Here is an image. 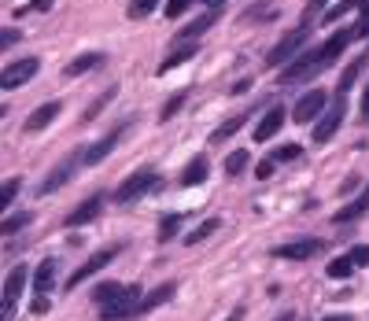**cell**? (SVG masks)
<instances>
[{
	"label": "cell",
	"instance_id": "obj_33",
	"mask_svg": "<svg viewBox=\"0 0 369 321\" xmlns=\"http://www.w3.org/2000/svg\"><path fill=\"white\" fill-rule=\"evenodd\" d=\"M244 170H247V152H233L229 159H225V174L229 177H240Z\"/></svg>",
	"mask_w": 369,
	"mask_h": 321
},
{
	"label": "cell",
	"instance_id": "obj_24",
	"mask_svg": "<svg viewBox=\"0 0 369 321\" xmlns=\"http://www.w3.org/2000/svg\"><path fill=\"white\" fill-rule=\"evenodd\" d=\"M30 222H34V214L23 211V214H8L4 222H0V237H15V233H23Z\"/></svg>",
	"mask_w": 369,
	"mask_h": 321
},
{
	"label": "cell",
	"instance_id": "obj_16",
	"mask_svg": "<svg viewBox=\"0 0 369 321\" xmlns=\"http://www.w3.org/2000/svg\"><path fill=\"white\" fill-rule=\"evenodd\" d=\"M218 15H222V8H207V12H203L200 19H192V23L181 30V41H196L203 30H211L214 23H218Z\"/></svg>",
	"mask_w": 369,
	"mask_h": 321
},
{
	"label": "cell",
	"instance_id": "obj_34",
	"mask_svg": "<svg viewBox=\"0 0 369 321\" xmlns=\"http://www.w3.org/2000/svg\"><path fill=\"white\" fill-rule=\"evenodd\" d=\"M358 4H362V0H340L336 8H329V12H325V23H336V19L347 15V12H351V8H358Z\"/></svg>",
	"mask_w": 369,
	"mask_h": 321
},
{
	"label": "cell",
	"instance_id": "obj_21",
	"mask_svg": "<svg viewBox=\"0 0 369 321\" xmlns=\"http://www.w3.org/2000/svg\"><path fill=\"white\" fill-rule=\"evenodd\" d=\"M26 277H30L26 266H12V270H8V277H4V299H19V295H23Z\"/></svg>",
	"mask_w": 369,
	"mask_h": 321
},
{
	"label": "cell",
	"instance_id": "obj_43",
	"mask_svg": "<svg viewBox=\"0 0 369 321\" xmlns=\"http://www.w3.org/2000/svg\"><path fill=\"white\" fill-rule=\"evenodd\" d=\"M325 4H329V0H310V4H307V15H314V12H318V8H325Z\"/></svg>",
	"mask_w": 369,
	"mask_h": 321
},
{
	"label": "cell",
	"instance_id": "obj_31",
	"mask_svg": "<svg viewBox=\"0 0 369 321\" xmlns=\"http://www.w3.org/2000/svg\"><path fill=\"white\" fill-rule=\"evenodd\" d=\"M218 226H222V222H218V218L203 222V226H196V229H192V233H189V237H184V244H200V240H207V237H211V233H218Z\"/></svg>",
	"mask_w": 369,
	"mask_h": 321
},
{
	"label": "cell",
	"instance_id": "obj_42",
	"mask_svg": "<svg viewBox=\"0 0 369 321\" xmlns=\"http://www.w3.org/2000/svg\"><path fill=\"white\" fill-rule=\"evenodd\" d=\"M30 8H34V12H48L52 0H30Z\"/></svg>",
	"mask_w": 369,
	"mask_h": 321
},
{
	"label": "cell",
	"instance_id": "obj_41",
	"mask_svg": "<svg viewBox=\"0 0 369 321\" xmlns=\"http://www.w3.org/2000/svg\"><path fill=\"white\" fill-rule=\"evenodd\" d=\"M30 310H34V314H48V299H45V295H37V299H34V307H30Z\"/></svg>",
	"mask_w": 369,
	"mask_h": 321
},
{
	"label": "cell",
	"instance_id": "obj_20",
	"mask_svg": "<svg viewBox=\"0 0 369 321\" xmlns=\"http://www.w3.org/2000/svg\"><path fill=\"white\" fill-rule=\"evenodd\" d=\"M207 174H211L207 159H203V155H196L189 166L181 170V185H184V188H192V185H203V181H207Z\"/></svg>",
	"mask_w": 369,
	"mask_h": 321
},
{
	"label": "cell",
	"instance_id": "obj_30",
	"mask_svg": "<svg viewBox=\"0 0 369 321\" xmlns=\"http://www.w3.org/2000/svg\"><path fill=\"white\" fill-rule=\"evenodd\" d=\"M184 100H189V93H184V89H181V93H173L170 100H167V107H162V111H159V119H162V122H170L173 115H178L181 107H184Z\"/></svg>",
	"mask_w": 369,
	"mask_h": 321
},
{
	"label": "cell",
	"instance_id": "obj_36",
	"mask_svg": "<svg viewBox=\"0 0 369 321\" xmlns=\"http://www.w3.org/2000/svg\"><path fill=\"white\" fill-rule=\"evenodd\" d=\"M115 93H118V89H107V93L100 96V100H96V104L89 107V111H85V115H82V122H93V119H96V115H100V111H104V107H107V100H111V96H115Z\"/></svg>",
	"mask_w": 369,
	"mask_h": 321
},
{
	"label": "cell",
	"instance_id": "obj_15",
	"mask_svg": "<svg viewBox=\"0 0 369 321\" xmlns=\"http://www.w3.org/2000/svg\"><path fill=\"white\" fill-rule=\"evenodd\" d=\"M56 270H59L56 259H45V262L34 270V292H37V295H48L52 288H56Z\"/></svg>",
	"mask_w": 369,
	"mask_h": 321
},
{
	"label": "cell",
	"instance_id": "obj_48",
	"mask_svg": "<svg viewBox=\"0 0 369 321\" xmlns=\"http://www.w3.org/2000/svg\"><path fill=\"white\" fill-rule=\"evenodd\" d=\"M362 15H369V0H366V12H362Z\"/></svg>",
	"mask_w": 369,
	"mask_h": 321
},
{
	"label": "cell",
	"instance_id": "obj_27",
	"mask_svg": "<svg viewBox=\"0 0 369 321\" xmlns=\"http://www.w3.org/2000/svg\"><path fill=\"white\" fill-rule=\"evenodd\" d=\"M181 233V214H162V222H159V240L167 244V240H173Z\"/></svg>",
	"mask_w": 369,
	"mask_h": 321
},
{
	"label": "cell",
	"instance_id": "obj_22",
	"mask_svg": "<svg viewBox=\"0 0 369 321\" xmlns=\"http://www.w3.org/2000/svg\"><path fill=\"white\" fill-rule=\"evenodd\" d=\"M247 115H252V111H240V115H233V119H225L218 130L211 133V141H214V144H222V141H229L233 133H240V130H244V122H247Z\"/></svg>",
	"mask_w": 369,
	"mask_h": 321
},
{
	"label": "cell",
	"instance_id": "obj_19",
	"mask_svg": "<svg viewBox=\"0 0 369 321\" xmlns=\"http://www.w3.org/2000/svg\"><path fill=\"white\" fill-rule=\"evenodd\" d=\"M178 295V281H170V284H159L155 292H148L144 299H140V314H148V310H155L162 303H170V299Z\"/></svg>",
	"mask_w": 369,
	"mask_h": 321
},
{
	"label": "cell",
	"instance_id": "obj_11",
	"mask_svg": "<svg viewBox=\"0 0 369 321\" xmlns=\"http://www.w3.org/2000/svg\"><path fill=\"white\" fill-rule=\"evenodd\" d=\"M74 170H78V155H70V159H63V163L52 170V174L41 181V196H56V192L67 185V181L74 177Z\"/></svg>",
	"mask_w": 369,
	"mask_h": 321
},
{
	"label": "cell",
	"instance_id": "obj_7",
	"mask_svg": "<svg viewBox=\"0 0 369 321\" xmlns=\"http://www.w3.org/2000/svg\"><path fill=\"white\" fill-rule=\"evenodd\" d=\"M115 255H118V248H104V251H96V255H89V259H85L78 270L70 273V281H67V292H74V288H78L82 281H89L93 273H100L104 266H111L115 262Z\"/></svg>",
	"mask_w": 369,
	"mask_h": 321
},
{
	"label": "cell",
	"instance_id": "obj_9",
	"mask_svg": "<svg viewBox=\"0 0 369 321\" xmlns=\"http://www.w3.org/2000/svg\"><path fill=\"white\" fill-rule=\"evenodd\" d=\"M325 104H332L329 93H325V89H310L307 96H299V100H296V107H292V119H296V122L318 119V115L325 111Z\"/></svg>",
	"mask_w": 369,
	"mask_h": 321
},
{
	"label": "cell",
	"instance_id": "obj_28",
	"mask_svg": "<svg viewBox=\"0 0 369 321\" xmlns=\"http://www.w3.org/2000/svg\"><path fill=\"white\" fill-rule=\"evenodd\" d=\"M351 273H354V259H351V255H340V259L329 262V277H332V281H343V277H351Z\"/></svg>",
	"mask_w": 369,
	"mask_h": 321
},
{
	"label": "cell",
	"instance_id": "obj_23",
	"mask_svg": "<svg viewBox=\"0 0 369 321\" xmlns=\"http://www.w3.org/2000/svg\"><path fill=\"white\" fill-rule=\"evenodd\" d=\"M196 48H200V45H192V41H184V48H173L170 56L159 63V74H167V70H173V67H181L184 59H192V56H196Z\"/></svg>",
	"mask_w": 369,
	"mask_h": 321
},
{
	"label": "cell",
	"instance_id": "obj_49",
	"mask_svg": "<svg viewBox=\"0 0 369 321\" xmlns=\"http://www.w3.org/2000/svg\"><path fill=\"white\" fill-rule=\"evenodd\" d=\"M281 321H285V318H281Z\"/></svg>",
	"mask_w": 369,
	"mask_h": 321
},
{
	"label": "cell",
	"instance_id": "obj_10",
	"mask_svg": "<svg viewBox=\"0 0 369 321\" xmlns=\"http://www.w3.org/2000/svg\"><path fill=\"white\" fill-rule=\"evenodd\" d=\"M59 111H63V104H59V100H48V104L34 107V111L26 115L23 130H26V133H41V130H45V126H52V122L59 119Z\"/></svg>",
	"mask_w": 369,
	"mask_h": 321
},
{
	"label": "cell",
	"instance_id": "obj_25",
	"mask_svg": "<svg viewBox=\"0 0 369 321\" xmlns=\"http://www.w3.org/2000/svg\"><path fill=\"white\" fill-rule=\"evenodd\" d=\"M366 63H369V52H366V56H358V59L351 63V67H347V70L340 74V85H336V89H340V96H343V93L354 85V78H358V74H362V67H366Z\"/></svg>",
	"mask_w": 369,
	"mask_h": 321
},
{
	"label": "cell",
	"instance_id": "obj_18",
	"mask_svg": "<svg viewBox=\"0 0 369 321\" xmlns=\"http://www.w3.org/2000/svg\"><path fill=\"white\" fill-rule=\"evenodd\" d=\"M100 63H104V56H100V52H82L78 59H70V63H67V70H63V74H67V78H82V74L96 70V67H100Z\"/></svg>",
	"mask_w": 369,
	"mask_h": 321
},
{
	"label": "cell",
	"instance_id": "obj_40",
	"mask_svg": "<svg viewBox=\"0 0 369 321\" xmlns=\"http://www.w3.org/2000/svg\"><path fill=\"white\" fill-rule=\"evenodd\" d=\"M269 174H274V159H266V163H258V166H255V177H258V181H266Z\"/></svg>",
	"mask_w": 369,
	"mask_h": 321
},
{
	"label": "cell",
	"instance_id": "obj_2",
	"mask_svg": "<svg viewBox=\"0 0 369 321\" xmlns=\"http://www.w3.org/2000/svg\"><path fill=\"white\" fill-rule=\"evenodd\" d=\"M159 185V174H155V166H140L137 174H129L122 185L115 188V203H133L137 196H144L148 188H155Z\"/></svg>",
	"mask_w": 369,
	"mask_h": 321
},
{
	"label": "cell",
	"instance_id": "obj_14",
	"mask_svg": "<svg viewBox=\"0 0 369 321\" xmlns=\"http://www.w3.org/2000/svg\"><path fill=\"white\" fill-rule=\"evenodd\" d=\"M314 251H321V244L318 240H292V244H281V248H274L277 259H310Z\"/></svg>",
	"mask_w": 369,
	"mask_h": 321
},
{
	"label": "cell",
	"instance_id": "obj_46",
	"mask_svg": "<svg viewBox=\"0 0 369 321\" xmlns=\"http://www.w3.org/2000/svg\"><path fill=\"white\" fill-rule=\"evenodd\" d=\"M362 111L369 115V85H366V93H362Z\"/></svg>",
	"mask_w": 369,
	"mask_h": 321
},
{
	"label": "cell",
	"instance_id": "obj_5",
	"mask_svg": "<svg viewBox=\"0 0 369 321\" xmlns=\"http://www.w3.org/2000/svg\"><path fill=\"white\" fill-rule=\"evenodd\" d=\"M303 41H307V26L292 30V34H285L277 41V48L266 56V67H285V63H292L303 52Z\"/></svg>",
	"mask_w": 369,
	"mask_h": 321
},
{
	"label": "cell",
	"instance_id": "obj_6",
	"mask_svg": "<svg viewBox=\"0 0 369 321\" xmlns=\"http://www.w3.org/2000/svg\"><path fill=\"white\" fill-rule=\"evenodd\" d=\"M126 130H129V122L115 126V130L107 133V137H100V141H96V144H89V148H85V152H82V166H100L104 159H107V155H111L115 148H118V141H122V137H126Z\"/></svg>",
	"mask_w": 369,
	"mask_h": 321
},
{
	"label": "cell",
	"instance_id": "obj_8",
	"mask_svg": "<svg viewBox=\"0 0 369 321\" xmlns=\"http://www.w3.org/2000/svg\"><path fill=\"white\" fill-rule=\"evenodd\" d=\"M343 115H347V104H343V100H332L329 111L321 115V122L314 126V144H329L332 137H336V130H340Z\"/></svg>",
	"mask_w": 369,
	"mask_h": 321
},
{
	"label": "cell",
	"instance_id": "obj_35",
	"mask_svg": "<svg viewBox=\"0 0 369 321\" xmlns=\"http://www.w3.org/2000/svg\"><path fill=\"white\" fill-rule=\"evenodd\" d=\"M299 155H303L299 144H281L274 152V163H292V159H299Z\"/></svg>",
	"mask_w": 369,
	"mask_h": 321
},
{
	"label": "cell",
	"instance_id": "obj_39",
	"mask_svg": "<svg viewBox=\"0 0 369 321\" xmlns=\"http://www.w3.org/2000/svg\"><path fill=\"white\" fill-rule=\"evenodd\" d=\"M15 41H19V30H12V26H8V30H0V48H12Z\"/></svg>",
	"mask_w": 369,
	"mask_h": 321
},
{
	"label": "cell",
	"instance_id": "obj_1",
	"mask_svg": "<svg viewBox=\"0 0 369 321\" xmlns=\"http://www.w3.org/2000/svg\"><path fill=\"white\" fill-rule=\"evenodd\" d=\"M329 67V63L321 59V52H303V56H296L285 67V74H281V85H299V81H310L318 78V74Z\"/></svg>",
	"mask_w": 369,
	"mask_h": 321
},
{
	"label": "cell",
	"instance_id": "obj_17",
	"mask_svg": "<svg viewBox=\"0 0 369 321\" xmlns=\"http://www.w3.org/2000/svg\"><path fill=\"white\" fill-rule=\"evenodd\" d=\"M369 211V185L362 188V196H358L354 203H347V207L343 211H336L332 214V222H336V226H347V222H354V218H362V214Z\"/></svg>",
	"mask_w": 369,
	"mask_h": 321
},
{
	"label": "cell",
	"instance_id": "obj_29",
	"mask_svg": "<svg viewBox=\"0 0 369 321\" xmlns=\"http://www.w3.org/2000/svg\"><path fill=\"white\" fill-rule=\"evenodd\" d=\"M19 188H23V181L19 177H8L4 185H0V211H8L15 203V196H19Z\"/></svg>",
	"mask_w": 369,
	"mask_h": 321
},
{
	"label": "cell",
	"instance_id": "obj_4",
	"mask_svg": "<svg viewBox=\"0 0 369 321\" xmlns=\"http://www.w3.org/2000/svg\"><path fill=\"white\" fill-rule=\"evenodd\" d=\"M37 70H41V59H37V56H26V59L8 63V67L0 70V89H19V85L34 81Z\"/></svg>",
	"mask_w": 369,
	"mask_h": 321
},
{
	"label": "cell",
	"instance_id": "obj_26",
	"mask_svg": "<svg viewBox=\"0 0 369 321\" xmlns=\"http://www.w3.org/2000/svg\"><path fill=\"white\" fill-rule=\"evenodd\" d=\"M122 292H126V284H118V281H104L100 288H93V299L104 307V303H111V299H118Z\"/></svg>",
	"mask_w": 369,
	"mask_h": 321
},
{
	"label": "cell",
	"instance_id": "obj_13",
	"mask_svg": "<svg viewBox=\"0 0 369 321\" xmlns=\"http://www.w3.org/2000/svg\"><path fill=\"white\" fill-rule=\"evenodd\" d=\"M100 207H104V196H100V192H93L89 200H82L78 207H74V211L67 214V226H70V229H78V226H89V222L96 218V214H100Z\"/></svg>",
	"mask_w": 369,
	"mask_h": 321
},
{
	"label": "cell",
	"instance_id": "obj_45",
	"mask_svg": "<svg viewBox=\"0 0 369 321\" xmlns=\"http://www.w3.org/2000/svg\"><path fill=\"white\" fill-rule=\"evenodd\" d=\"M321 321H354L351 314H332V318H321Z\"/></svg>",
	"mask_w": 369,
	"mask_h": 321
},
{
	"label": "cell",
	"instance_id": "obj_12",
	"mask_svg": "<svg viewBox=\"0 0 369 321\" xmlns=\"http://www.w3.org/2000/svg\"><path fill=\"white\" fill-rule=\"evenodd\" d=\"M281 126H285V107H281V104H274V107H269V111L263 115V119H258V126H255V141L258 144H266L269 141V137H277L281 133Z\"/></svg>",
	"mask_w": 369,
	"mask_h": 321
},
{
	"label": "cell",
	"instance_id": "obj_38",
	"mask_svg": "<svg viewBox=\"0 0 369 321\" xmlns=\"http://www.w3.org/2000/svg\"><path fill=\"white\" fill-rule=\"evenodd\" d=\"M351 259H354V266H369V244H358V248H351Z\"/></svg>",
	"mask_w": 369,
	"mask_h": 321
},
{
	"label": "cell",
	"instance_id": "obj_47",
	"mask_svg": "<svg viewBox=\"0 0 369 321\" xmlns=\"http://www.w3.org/2000/svg\"><path fill=\"white\" fill-rule=\"evenodd\" d=\"M203 4H207V8H222L225 0H203Z\"/></svg>",
	"mask_w": 369,
	"mask_h": 321
},
{
	"label": "cell",
	"instance_id": "obj_3",
	"mask_svg": "<svg viewBox=\"0 0 369 321\" xmlns=\"http://www.w3.org/2000/svg\"><path fill=\"white\" fill-rule=\"evenodd\" d=\"M140 299H144V295H140V284H126L122 295L100 307V321H122V318L140 314Z\"/></svg>",
	"mask_w": 369,
	"mask_h": 321
},
{
	"label": "cell",
	"instance_id": "obj_32",
	"mask_svg": "<svg viewBox=\"0 0 369 321\" xmlns=\"http://www.w3.org/2000/svg\"><path fill=\"white\" fill-rule=\"evenodd\" d=\"M159 8V0H129V19H144V15H151Z\"/></svg>",
	"mask_w": 369,
	"mask_h": 321
},
{
	"label": "cell",
	"instance_id": "obj_37",
	"mask_svg": "<svg viewBox=\"0 0 369 321\" xmlns=\"http://www.w3.org/2000/svg\"><path fill=\"white\" fill-rule=\"evenodd\" d=\"M192 4H196V0H167V19H178V15H184Z\"/></svg>",
	"mask_w": 369,
	"mask_h": 321
},
{
	"label": "cell",
	"instance_id": "obj_44",
	"mask_svg": "<svg viewBox=\"0 0 369 321\" xmlns=\"http://www.w3.org/2000/svg\"><path fill=\"white\" fill-rule=\"evenodd\" d=\"M225 321H244V307H236V310H233V314L225 318Z\"/></svg>",
	"mask_w": 369,
	"mask_h": 321
}]
</instances>
